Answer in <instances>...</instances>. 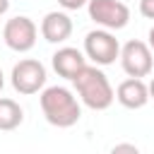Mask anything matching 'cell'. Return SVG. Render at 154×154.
<instances>
[{"instance_id": "6da1fadb", "label": "cell", "mask_w": 154, "mask_h": 154, "mask_svg": "<svg viewBox=\"0 0 154 154\" xmlns=\"http://www.w3.org/2000/svg\"><path fill=\"white\" fill-rule=\"evenodd\" d=\"M43 118L55 125V128H72L79 123L82 118V108L77 96L67 89V87H43L41 96H38Z\"/></svg>"}, {"instance_id": "7a4b0ae2", "label": "cell", "mask_w": 154, "mask_h": 154, "mask_svg": "<svg viewBox=\"0 0 154 154\" xmlns=\"http://www.w3.org/2000/svg\"><path fill=\"white\" fill-rule=\"evenodd\" d=\"M72 84H75L79 101L91 111H106L116 99V91H113L108 77L103 75V70L99 65H87L72 79Z\"/></svg>"}, {"instance_id": "3957f363", "label": "cell", "mask_w": 154, "mask_h": 154, "mask_svg": "<svg viewBox=\"0 0 154 154\" xmlns=\"http://www.w3.org/2000/svg\"><path fill=\"white\" fill-rule=\"evenodd\" d=\"M87 10L89 19L108 31H118L130 22V7L123 0H89Z\"/></svg>"}, {"instance_id": "277c9868", "label": "cell", "mask_w": 154, "mask_h": 154, "mask_svg": "<svg viewBox=\"0 0 154 154\" xmlns=\"http://www.w3.org/2000/svg\"><path fill=\"white\" fill-rule=\"evenodd\" d=\"M120 55V43L108 29H94L84 36V58H89L94 65L103 67L116 63Z\"/></svg>"}, {"instance_id": "5b68a950", "label": "cell", "mask_w": 154, "mask_h": 154, "mask_svg": "<svg viewBox=\"0 0 154 154\" xmlns=\"http://www.w3.org/2000/svg\"><path fill=\"white\" fill-rule=\"evenodd\" d=\"M118 60H120V67H123V72L128 77H140L142 79L154 67V53H152L149 43L137 41V38H132L125 46H120Z\"/></svg>"}, {"instance_id": "8992f818", "label": "cell", "mask_w": 154, "mask_h": 154, "mask_svg": "<svg viewBox=\"0 0 154 154\" xmlns=\"http://www.w3.org/2000/svg\"><path fill=\"white\" fill-rule=\"evenodd\" d=\"M10 79H12V87H14L17 94L31 96V94H38L46 87V67H43L41 60L24 58L12 67Z\"/></svg>"}, {"instance_id": "52a82bcc", "label": "cell", "mask_w": 154, "mask_h": 154, "mask_svg": "<svg viewBox=\"0 0 154 154\" xmlns=\"http://www.w3.org/2000/svg\"><path fill=\"white\" fill-rule=\"evenodd\" d=\"M36 36H38V29L34 24V19L29 17H12L5 22V29H2V38H5V46L14 53H26L36 46Z\"/></svg>"}, {"instance_id": "ba28073f", "label": "cell", "mask_w": 154, "mask_h": 154, "mask_svg": "<svg viewBox=\"0 0 154 154\" xmlns=\"http://www.w3.org/2000/svg\"><path fill=\"white\" fill-rule=\"evenodd\" d=\"M51 63H53V70L58 72V77H65V79H70V82L87 67L84 53L77 51V48H72V46L58 48V51L51 55Z\"/></svg>"}, {"instance_id": "9c48e42d", "label": "cell", "mask_w": 154, "mask_h": 154, "mask_svg": "<svg viewBox=\"0 0 154 154\" xmlns=\"http://www.w3.org/2000/svg\"><path fill=\"white\" fill-rule=\"evenodd\" d=\"M116 99H118L120 106H125L130 111H137V108L147 106V101H149V87L140 77H128V79H123L118 84Z\"/></svg>"}, {"instance_id": "30bf717a", "label": "cell", "mask_w": 154, "mask_h": 154, "mask_svg": "<svg viewBox=\"0 0 154 154\" xmlns=\"http://www.w3.org/2000/svg\"><path fill=\"white\" fill-rule=\"evenodd\" d=\"M41 36L48 41V43H65L70 36H72V19L67 12H48L43 19H41Z\"/></svg>"}, {"instance_id": "8fae6325", "label": "cell", "mask_w": 154, "mask_h": 154, "mask_svg": "<svg viewBox=\"0 0 154 154\" xmlns=\"http://www.w3.org/2000/svg\"><path fill=\"white\" fill-rule=\"evenodd\" d=\"M24 120V111L22 106L14 101V99H7V96H0V130L2 132H10V130H17Z\"/></svg>"}, {"instance_id": "7c38bea8", "label": "cell", "mask_w": 154, "mask_h": 154, "mask_svg": "<svg viewBox=\"0 0 154 154\" xmlns=\"http://www.w3.org/2000/svg\"><path fill=\"white\" fill-rule=\"evenodd\" d=\"M108 154H142L135 144H130V142H120V144H116Z\"/></svg>"}, {"instance_id": "4fadbf2b", "label": "cell", "mask_w": 154, "mask_h": 154, "mask_svg": "<svg viewBox=\"0 0 154 154\" xmlns=\"http://www.w3.org/2000/svg\"><path fill=\"white\" fill-rule=\"evenodd\" d=\"M140 14L147 19H154V0H140Z\"/></svg>"}, {"instance_id": "5bb4252c", "label": "cell", "mask_w": 154, "mask_h": 154, "mask_svg": "<svg viewBox=\"0 0 154 154\" xmlns=\"http://www.w3.org/2000/svg\"><path fill=\"white\" fill-rule=\"evenodd\" d=\"M87 2H89V0H58V5H60L63 10H82Z\"/></svg>"}, {"instance_id": "9a60e30c", "label": "cell", "mask_w": 154, "mask_h": 154, "mask_svg": "<svg viewBox=\"0 0 154 154\" xmlns=\"http://www.w3.org/2000/svg\"><path fill=\"white\" fill-rule=\"evenodd\" d=\"M10 10V0H0V14H5Z\"/></svg>"}, {"instance_id": "2e32d148", "label": "cell", "mask_w": 154, "mask_h": 154, "mask_svg": "<svg viewBox=\"0 0 154 154\" xmlns=\"http://www.w3.org/2000/svg\"><path fill=\"white\" fill-rule=\"evenodd\" d=\"M149 48H152V53H154V26L149 29Z\"/></svg>"}, {"instance_id": "e0dca14e", "label": "cell", "mask_w": 154, "mask_h": 154, "mask_svg": "<svg viewBox=\"0 0 154 154\" xmlns=\"http://www.w3.org/2000/svg\"><path fill=\"white\" fill-rule=\"evenodd\" d=\"M147 87H149V99H154V77H152V82H149Z\"/></svg>"}, {"instance_id": "ac0fdd59", "label": "cell", "mask_w": 154, "mask_h": 154, "mask_svg": "<svg viewBox=\"0 0 154 154\" xmlns=\"http://www.w3.org/2000/svg\"><path fill=\"white\" fill-rule=\"evenodd\" d=\"M2 87H5V75H2V70H0V91H2Z\"/></svg>"}]
</instances>
